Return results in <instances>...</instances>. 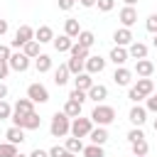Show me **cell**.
<instances>
[{
    "instance_id": "1",
    "label": "cell",
    "mask_w": 157,
    "mask_h": 157,
    "mask_svg": "<svg viewBox=\"0 0 157 157\" xmlns=\"http://www.w3.org/2000/svg\"><path fill=\"white\" fill-rule=\"evenodd\" d=\"M49 132H52V137H66V135L71 132V118H69L64 110H56V113L52 115Z\"/></svg>"
},
{
    "instance_id": "2",
    "label": "cell",
    "mask_w": 157,
    "mask_h": 157,
    "mask_svg": "<svg viewBox=\"0 0 157 157\" xmlns=\"http://www.w3.org/2000/svg\"><path fill=\"white\" fill-rule=\"evenodd\" d=\"M91 120L96 125H110L115 120V108L105 105V103H96V108L91 110Z\"/></svg>"
},
{
    "instance_id": "3",
    "label": "cell",
    "mask_w": 157,
    "mask_h": 157,
    "mask_svg": "<svg viewBox=\"0 0 157 157\" xmlns=\"http://www.w3.org/2000/svg\"><path fill=\"white\" fill-rule=\"evenodd\" d=\"M91 130H93L91 115H88V118H81V115H78V118L71 120V135H74V137H88Z\"/></svg>"
},
{
    "instance_id": "4",
    "label": "cell",
    "mask_w": 157,
    "mask_h": 157,
    "mask_svg": "<svg viewBox=\"0 0 157 157\" xmlns=\"http://www.w3.org/2000/svg\"><path fill=\"white\" fill-rule=\"evenodd\" d=\"M29 39H34V27H29V25H20L17 32H15V39L10 42V47H12V49H22Z\"/></svg>"
},
{
    "instance_id": "5",
    "label": "cell",
    "mask_w": 157,
    "mask_h": 157,
    "mask_svg": "<svg viewBox=\"0 0 157 157\" xmlns=\"http://www.w3.org/2000/svg\"><path fill=\"white\" fill-rule=\"evenodd\" d=\"M27 98H29L32 103H47V101H49V91H47L44 83L34 81V83L27 86Z\"/></svg>"
},
{
    "instance_id": "6",
    "label": "cell",
    "mask_w": 157,
    "mask_h": 157,
    "mask_svg": "<svg viewBox=\"0 0 157 157\" xmlns=\"http://www.w3.org/2000/svg\"><path fill=\"white\" fill-rule=\"evenodd\" d=\"M10 69L12 71H17V74H25L27 69H29V64H32V59L25 54V52H12V56H10Z\"/></svg>"
},
{
    "instance_id": "7",
    "label": "cell",
    "mask_w": 157,
    "mask_h": 157,
    "mask_svg": "<svg viewBox=\"0 0 157 157\" xmlns=\"http://www.w3.org/2000/svg\"><path fill=\"white\" fill-rule=\"evenodd\" d=\"M12 120V125H17V128H25V130H37L39 125H42V118L32 110L29 115H22V118H10Z\"/></svg>"
},
{
    "instance_id": "8",
    "label": "cell",
    "mask_w": 157,
    "mask_h": 157,
    "mask_svg": "<svg viewBox=\"0 0 157 157\" xmlns=\"http://www.w3.org/2000/svg\"><path fill=\"white\" fill-rule=\"evenodd\" d=\"M128 120L132 123V128H142L145 120H147V108L140 105V103H135V105L130 108V113H128Z\"/></svg>"
},
{
    "instance_id": "9",
    "label": "cell",
    "mask_w": 157,
    "mask_h": 157,
    "mask_svg": "<svg viewBox=\"0 0 157 157\" xmlns=\"http://www.w3.org/2000/svg\"><path fill=\"white\" fill-rule=\"evenodd\" d=\"M113 42H115V47H130L135 42V37H132L130 27H120V29L113 32Z\"/></svg>"
},
{
    "instance_id": "10",
    "label": "cell",
    "mask_w": 157,
    "mask_h": 157,
    "mask_svg": "<svg viewBox=\"0 0 157 157\" xmlns=\"http://www.w3.org/2000/svg\"><path fill=\"white\" fill-rule=\"evenodd\" d=\"M34 110V103L29 98H17L15 105H12V118H22V115H29Z\"/></svg>"
},
{
    "instance_id": "11",
    "label": "cell",
    "mask_w": 157,
    "mask_h": 157,
    "mask_svg": "<svg viewBox=\"0 0 157 157\" xmlns=\"http://www.w3.org/2000/svg\"><path fill=\"white\" fill-rule=\"evenodd\" d=\"M118 20H120V25H123V27H132V25L137 22V10H135L132 5H125V7L120 10Z\"/></svg>"
},
{
    "instance_id": "12",
    "label": "cell",
    "mask_w": 157,
    "mask_h": 157,
    "mask_svg": "<svg viewBox=\"0 0 157 157\" xmlns=\"http://www.w3.org/2000/svg\"><path fill=\"white\" fill-rule=\"evenodd\" d=\"M135 74H137V78H150L155 74V64L150 59H137L135 61Z\"/></svg>"
},
{
    "instance_id": "13",
    "label": "cell",
    "mask_w": 157,
    "mask_h": 157,
    "mask_svg": "<svg viewBox=\"0 0 157 157\" xmlns=\"http://www.w3.org/2000/svg\"><path fill=\"white\" fill-rule=\"evenodd\" d=\"M113 81H115V86H130V83H132V71L125 69V66H115Z\"/></svg>"
},
{
    "instance_id": "14",
    "label": "cell",
    "mask_w": 157,
    "mask_h": 157,
    "mask_svg": "<svg viewBox=\"0 0 157 157\" xmlns=\"http://www.w3.org/2000/svg\"><path fill=\"white\" fill-rule=\"evenodd\" d=\"M108 59H110L115 66H125V61L130 59L128 47H113V49H110V54H108Z\"/></svg>"
},
{
    "instance_id": "15",
    "label": "cell",
    "mask_w": 157,
    "mask_h": 157,
    "mask_svg": "<svg viewBox=\"0 0 157 157\" xmlns=\"http://www.w3.org/2000/svg\"><path fill=\"white\" fill-rule=\"evenodd\" d=\"M103 69H105V59H103V56L91 54V56L86 59V71H88V74H101Z\"/></svg>"
},
{
    "instance_id": "16",
    "label": "cell",
    "mask_w": 157,
    "mask_h": 157,
    "mask_svg": "<svg viewBox=\"0 0 157 157\" xmlns=\"http://www.w3.org/2000/svg\"><path fill=\"white\" fill-rule=\"evenodd\" d=\"M88 98H91L93 103H103V101L108 98V86H103V83H93V86L88 88Z\"/></svg>"
},
{
    "instance_id": "17",
    "label": "cell",
    "mask_w": 157,
    "mask_h": 157,
    "mask_svg": "<svg viewBox=\"0 0 157 157\" xmlns=\"http://www.w3.org/2000/svg\"><path fill=\"white\" fill-rule=\"evenodd\" d=\"M34 39H37L39 44H49V42H54V29H52L49 25H42V27L34 29Z\"/></svg>"
},
{
    "instance_id": "18",
    "label": "cell",
    "mask_w": 157,
    "mask_h": 157,
    "mask_svg": "<svg viewBox=\"0 0 157 157\" xmlns=\"http://www.w3.org/2000/svg\"><path fill=\"white\" fill-rule=\"evenodd\" d=\"M147 52H150L147 44H142V42H137V39L128 47V54H130V59H135V61H137V59H147Z\"/></svg>"
},
{
    "instance_id": "19",
    "label": "cell",
    "mask_w": 157,
    "mask_h": 157,
    "mask_svg": "<svg viewBox=\"0 0 157 157\" xmlns=\"http://www.w3.org/2000/svg\"><path fill=\"white\" fill-rule=\"evenodd\" d=\"M91 86H93V74H88V71H81V74L74 78V88H81V91L88 93Z\"/></svg>"
},
{
    "instance_id": "20",
    "label": "cell",
    "mask_w": 157,
    "mask_h": 157,
    "mask_svg": "<svg viewBox=\"0 0 157 157\" xmlns=\"http://www.w3.org/2000/svg\"><path fill=\"white\" fill-rule=\"evenodd\" d=\"M5 137H7V142H12V145H22V142H25V128L12 125V128H7Z\"/></svg>"
},
{
    "instance_id": "21",
    "label": "cell",
    "mask_w": 157,
    "mask_h": 157,
    "mask_svg": "<svg viewBox=\"0 0 157 157\" xmlns=\"http://www.w3.org/2000/svg\"><path fill=\"white\" fill-rule=\"evenodd\" d=\"M88 137H91V142H93V145H105L110 135H108L105 125H98V128H93V130H91V135H88Z\"/></svg>"
},
{
    "instance_id": "22",
    "label": "cell",
    "mask_w": 157,
    "mask_h": 157,
    "mask_svg": "<svg viewBox=\"0 0 157 157\" xmlns=\"http://www.w3.org/2000/svg\"><path fill=\"white\" fill-rule=\"evenodd\" d=\"M52 44H54V49H56V52H69V49L74 47V39H71L69 34H59V37H54V42H52Z\"/></svg>"
},
{
    "instance_id": "23",
    "label": "cell",
    "mask_w": 157,
    "mask_h": 157,
    "mask_svg": "<svg viewBox=\"0 0 157 157\" xmlns=\"http://www.w3.org/2000/svg\"><path fill=\"white\" fill-rule=\"evenodd\" d=\"M34 69H37V74L52 71V56H49V54H39V56L34 59Z\"/></svg>"
},
{
    "instance_id": "24",
    "label": "cell",
    "mask_w": 157,
    "mask_h": 157,
    "mask_svg": "<svg viewBox=\"0 0 157 157\" xmlns=\"http://www.w3.org/2000/svg\"><path fill=\"white\" fill-rule=\"evenodd\" d=\"M69 76H71V71H69L66 64H59V69H54V83L56 86H66Z\"/></svg>"
},
{
    "instance_id": "25",
    "label": "cell",
    "mask_w": 157,
    "mask_h": 157,
    "mask_svg": "<svg viewBox=\"0 0 157 157\" xmlns=\"http://www.w3.org/2000/svg\"><path fill=\"white\" fill-rule=\"evenodd\" d=\"M81 105H83V103H78V101H74V98H66V103H64V113L74 120V118L81 115Z\"/></svg>"
},
{
    "instance_id": "26",
    "label": "cell",
    "mask_w": 157,
    "mask_h": 157,
    "mask_svg": "<svg viewBox=\"0 0 157 157\" xmlns=\"http://www.w3.org/2000/svg\"><path fill=\"white\" fill-rule=\"evenodd\" d=\"M132 86H135L145 98H147L150 93H155V81H152V78H137V83H132Z\"/></svg>"
},
{
    "instance_id": "27",
    "label": "cell",
    "mask_w": 157,
    "mask_h": 157,
    "mask_svg": "<svg viewBox=\"0 0 157 157\" xmlns=\"http://www.w3.org/2000/svg\"><path fill=\"white\" fill-rule=\"evenodd\" d=\"M78 32H81V25H78V20L69 17V20L64 22V34H69L71 39H76V37H78Z\"/></svg>"
},
{
    "instance_id": "28",
    "label": "cell",
    "mask_w": 157,
    "mask_h": 157,
    "mask_svg": "<svg viewBox=\"0 0 157 157\" xmlns=\"http://www.w3.org/2000/svg\"><path fill=\"white\" fill-rule=\"evenodd\" d=\"M76 39H78V44H81V47H86V49H91V47L96 44V34H93L91 29H81Z\"/></svg>"
},
{
    "instance_id": "29",
    "label": "cell",
    "mask_w": 157,
    "mask_h": 157,
    "mask_svg": "<svg viewBox=\"0 0 157 157\" xmlns=\"http://www.w3.org/2000/svg\"><path fill=\"white\" fill-rule=\"evenodd\" d=\"M64 147H66L69 152H74V155H78V152H83V147H86V145L81 142V137H74V135H71V137H66V142H64Z\"/></svg>"
},
{
    "instance_id": "30",
    "label": "cell",
    "mask_w": 157,
    "mask_h": 157,
    "mask_svg": "<svg viewBox=\"0 0 157 157\" xmlns=\"http://www.w3.org/2000/svg\"><path fill=\"white\" fill-rule=\"evenodd\" d=\"M39 47H42V44H39L37 39H29V42H27V44L22 47V52H25V54H27L29 59H37V56L42 54V52H39Z\"/></svg>"
},
{
    "instance_id": "31",
    "label": "cell",
    "mask_w": 157,
    "mask_h": 157,
    "mask_svg": "<svg viewBox=\"0 0 157 157\" xmlns=\"http://www.w3.org/2000/svg\"><path fill=\"white\" fill-rule=\"evenodd\" d=\"M66 66H69V71H71L74 76H78L81 71H86V61H83V59H76V56H71V59L66 61Z\"/></svg>"
},
{
    "instance_id": "32",
    "label": "cell",
    "mask_w": 157,
    "mask_h": 157,
    "mask_svg": "<svg viewBox=\"0 0 157 157\" xmlns=\"http://www.w3.org/2000/svg\"><path fill=\"white\" fill-rule=\"evenodd\" d=\"M130 147H132V157H140V155H147V152H150V145H147V140H145V137H142V140L130 142Z\"/></svg>"
},
{
    "instance_id": "33",
    "label": "cell",
    "mask_w": 157,
    "mask_h": 157,
    "mask_svg": "<svg viewBox=\"0 0 157 157\" xmlns=\"http://www.w3.org/2000/svg\"><path fill=\"white\" fill-rule=\"evenodd\" d=\"M83 157H105V152H103V145H86L83 147Z\"/></svg>"
},
{
    "instance_id": "34",
    "label": "cell",
    "mask_w": 157,
    "mask_h": 157,
    "mask_svg": "<svg viewBox=\"0 0 157 157\" xmlns=\"http://www.w3.org/2000/svg\"><path fill=\"white\" fill-rule=\"evenodd\" d=\"M69 54H71V56H76V59H83V61L91 56V54H88V49H86V47H81L78 42H74V47L69 49Z\"/></svg>"
},
{
    "instance_id": "35",
    "label": "cell",
    "mask_w": 157,
    "mask_h": 157,
    "mask_svg": "<svg viewBox=\"0 0 157 157\" xmlns=\"http://www.w3.org/2000/svg\"><path fill=\"white\" fill-rule=\"evenodd\" d=\"M17 155V145L12 142H0V157H15Z\"/></svg>"
},
{
    "instance_id": "36",
    "label": "cell",
    "mask_w": 157,
    "mask_h": 157,
    "mask_svg": "<svg viewBox=\"0 0 157 157\" xmlns=\"http://www.w3.org/2000/svg\"><path fill=\"white\" fill-rule=\"evenodd\" d=\"M12 118V105L7 101H0V120H10Z\"/></svg>"
},
{
    "instance_id": "37",
    "label": "cell",
    "mask_w": 157,
    "mask_h": 157,
    "mask_svg": "<svg viewBox=\"0 0 157 157\" xmlns=\"http://www.w3.org/2000/svg\"><path fill=\"white\" fill-rule=\"evenodd\" d=\"M96 7H98L101 12H110V10L115 7V0H96Z\"/></svg>"
},
{
    "instance_id": "38",
    "label": "cell",
    "mask_w": 157,
    "mask_h": 157,
    "mask_svg": "<svg viewBox=\"0 0 157 157\" xmlns=\"http://www.w3.org/2000/svg\"><path fill=\"white\" fill-rule=\"evenodd\" d=\"M145 27H147V32H152V34H157V12H152L147 20H145Z\"/></svg>"
},
{
    "instance_id": "39",
    "label": "cell",
    "mask_w": 157,
    "mask_h": 157,
    "mask_svg": "<svg viewBox=\"0 0 157 157\" xmlns=\"http://www.w3.org/2000/svg\"><path fill=\"white\" fill-rule=\"evenodd\" d=\"M128 98H130L132 103H140V101H145V96H142V93H140L135 86H130V91H128Z\"/></svg>"
},
{
    "instance_id": "40",
    "label": "cell",
    "mask_w": 157,
    "mask_h": 157,
    "mask_svg": "<svg viewBox=\"0 0 157 157\" xmlns=\"http://www.w3.org/2000/svg\"><path fill=\"white\" fill-rule=\"evenodd\" d=\"M69 98H74V101H78V103H83V101L88 98V93H86V91H81V88H74V91L69 93Z\"/></svg>"
},
{
    "instance_id": "41",
    "label": "cell",
    "mask_w": 157,
    "mask_h": 157,
    "mask_svg": "<svg viewBox=\"0 0 157 157\" xmlns=\"http://www.w3.org/2000/svg\"><path fill=\"white\" fill-rule=\"evenodd\" d=\"M12 56V47L10 44H0V61H10Z\"/></svg>"
},
{
    "instance_id": "42",
    "label": "cell",
    "mask_w": 157,
    "mask_h": 157,
    "mask_svg": "<svg viewBox=\"0 0 157 157\" xmlns=\"http://www.w3.org/2000/svg\"><path fill=\"white\" fill-rule=\"evenodd\" d=\"M145 101H147V105H145V108H147V110H152V113H157V91H155V93H150Z\"/></svg>"
},
{
    "instance_id": "43",
    "label": "cell",
    "mask_w": 157,
    "mask_h": 157,
    "mask_svg": "<svg viewBox=\"0 0 157 157\" xmlns=\"http://www.w3.org/2000/svg\"><path fill=\"white\" fill-rule=\"evenodd\" d=\"M145 137V132L140 130V128H132L130 132H128V142H135V140H142Z\"/></svg>"
},
{
    "instance_id": "44",
    "label": "cell",
    "mask_w": 157,
    "mask_h": 157,
    "mask_svg": "<svg viewBox=\"0 0 157 157\" xmlns=\"http://www.w3.org/2000/svg\"><path fill=\"white\" fill-rule=\"evenodd\" d=\"M66 152H69V150H66L64 145H54V147L49 150V157H64Z\"/></svg>"
},
{
    "instance_id": "45",
    "label": "cell",
    "mask_w": 157,
    "mask_h": 157,
    "mask_svg": "<svg viewBox=\"0 0 157 157\" xmlns=\"http://www.w3.org/2000/svg\"><path fill=\"white\" fill-rule=\"evenodd\" d=\"M10 71H12V69H10V64H7V61H0V81H2V78H7V74H10Z\"/></svg>"
},
{
    "instance_id": "46",
    "label": "cell",
    "mask_w": 157,
    "mask_h": 157,
    "mask_svg": "<svg viewBox=\"0 0 157 157\" xmlns=\"http://www.w3.org/2000/svg\"><path fill=\"white\" fill-rule=\"evenodd\" d=\"M74 5H76V0H59V10H64V12L71 10Z\"/></svg>"
},
{
    "instance_id": "47",
    "label": "cell",
    "mask_w": 157,
    "mask_h": 157,
    "mask_svg": "<svg viewBox=\"0 0 157 157\" xmlns=\"http://www.w3.org/2000/svg\"><path fill=\"white\" fill-rule=\"evenodd\" d=\"M29 157H49V150H42V147H34L29 152Z\"/></svg>"
},
{
    "instance_id": "48",
    "label": "cell",
    "mask_w": 157,
    "mask_h": 157,
    "mask_svg": "<svg viewBox=\"0 0 157 157\" xmlns=\"http://www.w3.org/2000/svg\"><path fill=\"white\" fill-rule=\"evenodd\" d=\"M7 29H10L7 20H0V37H2V34H7Z\"/></svg>"
},
{
    "instance_id": "49",
    "label": "cell",
    "mask_w": 157,
    "mask_h": 157,
    "mask_svg": "<svg viewBox=\"0 0 157 157\" xmlns=\"http://www.w3.org/2000/svg\"><path fill=\"white\" fill-rule=\"evenodd\" d=\"M5 98H7V86L0 81V101H5Z\"/></svg>"
},
{
    "instance_id": "50",
    "label": "cell",
    "mask_w": 157,
    "mask_h": 157,
    "mask_svg": "<svg viewBox=\"0 0 157 157\" xmlns=\"http://www.w3.org/2000/svg\"><path fill=\"white\" fill-rule=\"evenodd\" d=\"M81 7H96V0H78Z\"/></svg>"
},
{
    "instance_id": "51",
    "label": "cell",
    "mask_w": 157,
    "mask_h": 157,
    "mask_svg": "<svg viewBox=\"0 0 157 157\" xmlns=\"http://www.w3.org/2000/svg\"><path fill=\"white\" fill-rule=\"evenodd\" d=\"M123 2H125V5H132V7L137 5V0H123Z\"/></svg>"
},
{
    "instance_id": "52",
    "label": "cell",
    "mask_w": 157,
    "mask_h": 157,
    "mask_svg": "<svg viewBox=\"0 0 157 157\" xmlns=\"http://www.w3.org/2000/svg\"><path fill=\"white\" fill-rule=\"evenodd\" d=\"M152 47H155V49H157V34H155V37H152Z\"/></svg>"
},
{
    "instance_id": "53",
    "label": "cell",
    "mask_w": 157,
    "mask_h": 157,
    "mask_svg": "<svg viewBox=\"0 0 157 157\" xmlns=\"http://www.w3.org/2000/svg\"><path fill=\"white\" fill-rule=\"evenodd\" d=\"M64 157H76V155H74V152H66V155H64Z\"/></svg>"
},
{
    "instance_id": "54",
    "label": "cell",
    "mask_w": 157,
    "mask_h": 157,
    "mask_svg": "<svg viewBox=\"0 0 157 157\" xmlns=\"http://www.w3.org/2000/svg\"><path fill=\"white\" fill-rule=\"evenodd\" d=\"M15 157H29V155H22V152H17V155H15Z\"/></svg>"
},
{
    "instance_id": "55",
    "label": "cell",
    "mask_w": 157,
    "mask_h": 157,
    "mask_svg": "<svg viewBox=\"0 0 157 157\" xmlns=\"http://www.w3.org/2000/svg\"><path fill=\"white\" fill-rule=\"evenodd\" d=\"M155 132H157V118H155Z\"/></svg>"
},
{
    "instance_id": "56",
    "label": "cell",
    "mask_w": 157,
    "mask_h": 157,
    "mask_svg": "<svg viewBox=\"0 0 157 157\" xmlns=\"http://www.w3.org/2000/svg\"><path fill=\"white\" fill-rule=\"evenodd\" d=\"M140 157H147V155H140Z\"/></svg>"
}]
</instances>
